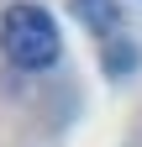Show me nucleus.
<instances>
[{"instance_id": "nucleus-1", "label": "nucleus", "mask_w": 142, "mask_h": 147, "mask_svg": "<svg viewBox=\"0 0 142 147\" xmlns=\"http://www.w3.org/2000/svg\"><path fill=\"white\" fill-rule=\"evenodd\" d=\"M0 47H5V58H11L16 68L42 74V68H53V63H58L63 37H58V21H53L42 5L16 0V5L0 16Z\"/></svg>"}, {"instance_id": "nucleus-2", "label": "nucleus", "mask_w": 142, "mask_h": 147, "mask_svg": "<svg viewBox=\"0 0 142 147\" xmlns=\"http://www.w3.org/2000/svg\"><path fill=\"white\" fill-rule=\"evenodd\" d=\"M74 16L90 32H100V37H111L116 26H121V11H116V0H74Z\"/></svg>"}]
</instances>
